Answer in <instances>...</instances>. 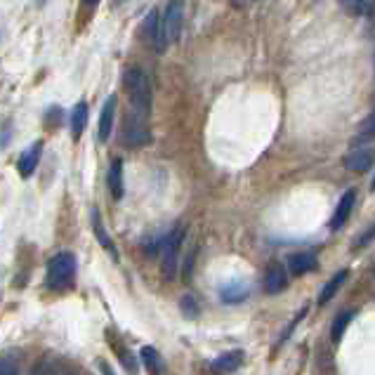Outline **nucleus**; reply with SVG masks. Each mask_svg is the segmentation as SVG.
Returning a JSON list of instances; mask_svg holds the SVG:
<instances>
[{
	"label": "nucleus",
	"mask_w": 375,
	"mask_h": 375,
	"mask_svg": "<svg viewBox=\"0 0 375 375\" xmlns=\"http://www.w3.org/2000/svg\"><path fill=\"white\" fill-rule=\"evenodd\" d=\"M123 85H125V92H128V97H130V111L149 121V114H151V99H153L149 76L142 69L133 67V69L125 71Z\"/></svg>",
	"instance_id": "nucleus-1"
},
{
	"label": "nucleus",
	"mask_w": 375,
	"mask_h": 375,
	"mask_svg": "<svg viewBox=\"0 0 375 375\" xmlns=\"http://www.w3.org/2000/svg\"><path fill=\"white\" fill-rule=\"evenodd\" d=\"M184 241V227L172 229L163 241H160V274L165 281H175L177 265H180V248Z\"/></svg>",
	"instance_id": "nucleus-2"
},
{
	"label": "nucleus",
	"mask_w": 375,
	"mask_h": 375,
	"mask_svg": "<svg viewBox=\"0 0 375 375\" xmlns=\"http://www.w3.org/2000/svg\"><path fill=\"white\" fill-rule=\"evenodd\" d=\"M76 276V255L74 253H57L47 262V283L52 288H67Z\"/></svg>",
	"instance_id": "nucleus-3"
},
{
	"label": "nucleus",
	"mask_w": 375,
	"mask_h": 375,
	"mask_svg": "<svg viewBox=\"0 0 375 375\" xmlns=\"http://www.w3.org/2000/svg\"><path fill=\"white\" fill-rule=\"evenodd\" d=\"M182 33V5L180 3H168L160 15V35H163V45L168 47L175 43Z\"/></svg>",
	"instance_id": "nucleus-4"
},
{
	"label": "nucleus",
	"mask_w": 375,
	"mask_h": 375,
	"mask_svg": "<svg viewBox=\"0 0 375 375\" xmlns=\"http://www.w3.org/2000/svg\"><path fill=\"white\" fill-rule=\"evenodd\" d=\"M149 142V125L147 118H140L133 111H128L123 121V144L128 147H142Z\"/></svg>",
	"instance_id": "nucleus-5"
},
{
	"label": "nucleus",
	"mask_w": 375,
	"mask_h": 375,
	"mask_svg": "<svg viewBox=\"0 0 375 375\" xmlns=\"http://www.w3.org/2000/svg\"><path fill=\"white\" fill-rule=\"evenodd\" d=\"M142 38L149 47H153L156 52H163V35H160V10H151L147 15L144 24H142Z\"/></svg>",
	"instance_id": "nucleus-6"
},
{
	"label": "nucleus",
	"mask_w": 375,
	"mask_h": 375,
	"mask_svg": "<svg viewBox=\"0 0 375 375\" xmlns=\"http://www.w3.org/2000/svg\"><path fill=\"white\" fill-rule=\"evenodd\" d=\"M344 168L347 170H354V172H366L373 168L375 163V149L371 147H361V149H354L349 151L347 156L342 158Z\"/></svg>",
	"instance_id": "nucleus-7"
},
{
	"label": "nucleus",
	"mask_w": 375,
	"mask_h": 375,
	"mask_svg": "<svg viewBox=\"0 0 375 375\" xmlns=\"http://www.w3.org/2000/svg\"><path fill=\"white\" fill-rule=\"evenodd\" d=\"M116 109H118V97L111 94L102 106V114H99V125H97L99 142H106L111 137V130H114V121H116Z\"/></svg>",
	"instance_id": "nucleus-8"
},
{
	"label": "nucleus",
	"mask_w": 375,
	"mask_h": 375,
	"mask_svg": "<svg viewBox=\"0 0 375 375\" xmlns=\"http://www.w3.org/2000/svg\"><path fill=\"white\" fill-rule=\"evenodd\" d=\"M285 285H288L285 267L281 265V262H272L265 272V290L269 295H276V293H281V290H285Z\"/></svg>",
	"instance_id": "nucleus-9"
},
{
	"label": "nucleus",
	"mask_w": 375,
	"mask_h": 375,
	"mask_svg": "<svg viewBox=\"0 0 375 375\" xmlns=\"http://www.w3.org/2000/svg\"><path fill=\"white\" fill-rule=\"evenodd\" d=\"M354 201H356V194L349 189V192H344L342 194V199L338 201V206H335V212H333V217H331V224L328 227L333 231H338V229H342V224L347 222V217L352 215V208H354Z\"/></svg>",
	"instance_id": "nucleus-10"
},
{
	"label": "nucleus",
	"mask_w": 375,
	"mask_h": 375,
	"mask_svg": "<svg viewBox=\"0 0 375 375\" xmlns=\"http://www.w3.org/2000/svg\"><path fill=\"white\" fill-rule=\"evenodd\" d=\"M241 364H243V352L234 349V352L219 354L217 359L210 364V371H212V375H229V373H234Z\"/></svg>",
	"instance_id": "nucleus-11"
},
{
	"label": "nucleus",
	"mask_w": 375,
	"mask_h": 375,
	"mask_svg": "<svg viewBox=\"0 0 375 375\" xmlns=\"http://www.w3.org/2000/svg\"><path fill=\"white\" fill-rule=\"evenodd\" d=\"M40 151H43V142H33V144L19 156L17 168H19L22 177H31L35 172V168H38V160H40Z\"/></svg>",
	"instance_id": "nucleus-12"
},
{
	"label": "nucleus",
	"mask_w": 375,
	"mask_h": 375,
	"mask_svg": "<svg viewBox=\"0 0 375 375\" xmlns=\"http://www.w3.org/2000/svg\"><path fill=\"white\" fill-rule=\"evenodd\" d=\"M250 288L246 281H227L219 288V297H222L227 305H236V302H243L248 297Z\"/></svg>",
	"instance_id": "nucleus-13"
},
{
	"label": "nucleus",
	"mask_w": 375,
	"mask_h": 375,
	"mask_svg": "<svg viewBox=\"0 0 375 375\" xmlns=\"http://www.w3.org/2000/svg\"><path fill=\"white\" fill-rule=\"evenodd\" d=\"M317 267V258L312 253H295L288 258V269L293 276H302V274L312 272Z\"/></svg>",
	"instance_id": "nucleus-14"
},
{
	"label": "nucleus",
	"mask_w": 375,
	"mask_h": 375,
	"mask_svg": "<svg viewBox=\"0 0 375 375\" xmlns=\"http://www.w3.org/2000/svg\"><path fill=\"white\" fill-rule=\"evenodd\" d=\"M106 184H109V192L114 199H123V160L116 158L109 168V175H106Z\"/></svg>",
	"instance_id": "nucleus-15"
},
{
	"label": "nucleus",
	"mask_w": 375,
	"mask_h": 375,
	"mask_svg": "<svg viewBox=\"0 0 375 375\" xmlns=\"http://www.w3.org/2000/svg\"><path fill=\"white\" fill-rule=\"evenodd\" d=\"M85 125H88V104L78 102L74 106V114H71V135L78 140L83 130H85Z\"/></svg>",
	"instance_id": "nucleus-16"
},
{
	"label": "nucleus",
	"mask_w": 375,
	"mask_h": 375,
	"mask_svg": "<svg viewBox=\"0 0 375 375\" xmlns=\"http://www.w3.org/2000/svg\"><path fill=\"white\" fill-rule=\"evenodd\" d=\"M349 276V272L347 269H342V272H338L335 276L331 278L328 283L324 285V290H321V295H319V305H326V302H331L333 300V295L340 290V285L344 283V278Z\"/></svg>",
	"instance_id": "nucleus-17"
},
{
	"label": "nucleus",
	"mask_w": 375,
	"mask_h": 375,
	"mask_svg": "<svg viewBox=\"0 0 375 375\" xmlns=\"http://www.w3.org/2000/svg\"><path fill=\"white\" fill-rule=\"evenodd\" d=\"M92 229H94V236L99 239V243L104 246V250H109L114 258H118V253H116V248H114V243H111V236L106 234V229H104V222H102V215H99L97 210L92 212Z\"/></svg>",
	"instance_id": "nucleus-18"
},
{
	"label": "nucleus",
	"mask_w": 375,
	"mask_h": 375,
	"mask_svg": "<svg viewBox=\"0 0 375 375\" xmlns=\"http://www.w3.org/2000/svg\"><path fill=\"white\" fill-rule=\"evenodd\" d=\"M140 356H142V361H144L149 373H151V375H163V361H160L156 349H153V347H142Z\"/></svg>",
	"instance_id": "nucleus-19"
},
{
	"label": "nucleus",
	"mask_w": 375,
	"mask_h": 375,
	"mask_svg": "<svg viewBox=\"0 0 375 375\" xmlns=\"http://www.w3.org/2000/svg\"><path fill=\"white\" fill-rule=\"evenodd\" d=\"M354 319V312H340L335 319H333V326H331V340L333 342H340L344 331H347L349 321Z\"/></svg>",
	"instance_id": "nucleus-20"
},
{
	"label": "nucleus",
	"mask_w": 375,
	"mask_h": 375,
	"mask_svg": "<svg viewBox=\"0 0 375 375\" xmlns=\"http://www.w3.org/2000/svg\"><path fill=\"white\" fill-rule=\"evenodd\" d=\"M180 307H182V312L187 314L189 319H196L199 317V305H196V300L192 295H187V297H182V302H180Z\"/></svg>",
	"instance_id": "nucleus-21"
},
{
	"label": "nucleus",
	"mask_w": 375,
	"mask_h": 375,
	"mask_svg": "<svg viewBox=\"0 0 375 375\" xmlns=\"http://www.w3.org/2000/svg\"><path fill=\"white\" fill-rule=\"evenodd\" d=\"M33 375H59V366L55 361H40V364L33 368Z\"/></svg>",
	"instance_id": "nucleus-22"
},
{
	"label": "nucleus",
	"mask_w": 375,
	"mask_h": 375,
	"mask_svg": "<svg viewBox=\"0 0 375 375\" xmlns=\"http://www.w3.org/2000/svg\"><path fill=\"white\" fill-rule=\"evenodd\" d=\"M114 347H116V352L121 354V361H123V366L128 368L130 373H135V361H133V354H130V352H128V349H125V347H121V344H114Z\"/></svg>",
	"instance_id": "nucleus-23"
},
{
	"label": "nucleus",
	"mask_w": 375,
	"mask_h": 375,
	"mask_svg": "<svg viewBox=\"0 0 375 375\" xmlns=\"http://www.w3.org/2000/svg\"><path fill=\"white\" fill-rule=\"evenodd\" d=\"M0 375H19V368L12 359H3L0 356Z\"/></svg>",
	"instance_id": "nucleus-24"
},
{
	"label": "nucleus",
	"mask_w": 375,
	"mask_h": 375,
	"mask_svg": "<svg viewBox=\"0 0 375 375\" xmlns=\"http://www.w3.org/2000/svg\"><path fill=\"white\" fill-rule=\"evenodd\" d=\"M375 135V111H371V116L361 123V137H371Z\"/></svg>",
	"instance_id": "nucleus-25"
},
{
	"label": "nucleus",
	"mask_w": 375,
	"mask_h": 375,
	"mask_svg": "<svg viewBox=\"0 0 375 375\" xmlns=\"http://www.w3.org/2000/svg\"><path fill=\"white\" fill-rule=\"evenodd\" d=\"M347 8L356 12V15H364V12H373L375 3H347Z\"/></svg>",
	"instance_id": "nucleus-26"
},
{
	"label": "nucleus",
	"mask_w": 375,
	"mask_h": 375,
	"mask_svg": "<svg viewBox=\"0 0 375 375\" xmlns=\"http://www.w3.org/2000/svg\"><path fill=\"white\" fill-rule=\"evenodd\" d=\"M373 236H375V224H371V227H368V229L364 231V236H361V239H359V246H366V243L371 241Z\"/></svg>",
	"instance_id": "nucleus-27"
},
{
	"label": "nucleus",
	"mask_w": 375,
	"mask_h": 375,
	"mask_svg": "<svg viewBox=\"0 0 375 375\" xmlns=\"http://www.w3.org/2000/svg\"><path fill=\"white\" fill-rule=\"evenodd\" d=\"M371 189H373V192H375V177H373V184H371Z\"/></svg>",
	"instance_id": "nucleus-28"
}]
</instances>
